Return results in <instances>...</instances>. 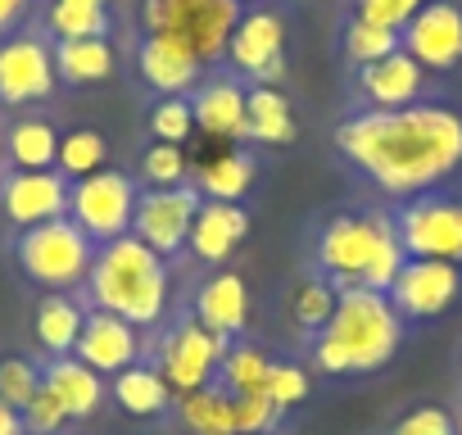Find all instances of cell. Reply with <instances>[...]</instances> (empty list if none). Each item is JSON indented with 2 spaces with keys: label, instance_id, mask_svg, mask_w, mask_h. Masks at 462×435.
I'll return each mask as SVG.
<instances>
[{
  "label": "cell",
  "instance_id": "35",
  "mask_svg": "<svg viewBox=\"0 0 462 435\" xmlns=\"http://www.w3.org/2000/svg\"><path fill=\"white\" fill-rule=\"evenodd\" d=\"M150 132H154V141H163V145H186L190 132H195V109H190V100H186V96H163V100L154 105V114H150Z\"/></svg>",
  "mask_w": 462,
  "mask_h": 435
},
{
  "label": "cell",
  "instance_id": "16",
  "mask_svg": "<svg viewBox=\"0 0 462 435\" xmlns=\"http://www.w3.org/2000/svg\"><path fill=\"white\" fill-rule=\"evenodd\" d=\"M73 354H78L87 367H96L100 376H118L123 367H132V363L141 358V336H136V327L123 322L118 313L91 309Z\"/></svg>",
  "mask_w": 462,
  "mask_h": 435
},
{
  "label": "cell",
  "instance_id": "38",
  "mask_svg": "<svg viewBox=\"0 0 462 435\" xmlns=\"http://www.w3.org/2000/svg\"><path fill=\"white\" fill-rule=\"evenodd\" d=\"M421 5H426V0H354V19L390 28V32H403L417 19Z\"/></svg>",
  "mask_w": 462,
  "mask_h": 435
},
{
  "label": "cell",
  "instance_id": "32",
  "mask_svg": "<svg viewBox=\"0 0 462 435\" xmlns=\"http://www.w3.org/2000/svg\"><path fill=\"white\" fill-rule=\"evenodd\" d=\"M105 159H109V145H105V136H100L96 127H78V132L60 136V159H55V168H60L64 177L82 181V177H91V172H105Z\"/></svg>",
  "mask_w": 462,
  "mask_h": 435
},
{
  "label": "cell",
  "instance_id": "17",
  "mask_svg": "<svg viewBox=\"0 0 462 435\" xmlns=\"http://www.w3.org/2000/svg\"><path fill=\"white\" fill-rule=\"evenodd\" d=\"M136 69H141V82L154 87L159 96H186L190 87H199V69L204 64L181 42L145 32L141 46H136Z\"/></svg>",
  "mask_w": 462,
  "mask_h": 435
},
{
  "label": "cell",
  "instance_id": "30",
  "mask_svg": "<svg viewBox=\"0 0 462 435\" xmlns=\"http://www.w3.org/2000/svg\"><path fill=\"white\" fill-rule=\"evenodd\" d=\"M181 403V426L190 435H236V417H231V394L217 385L190 390L177 399Z\"/></svg>",
  "mask_w": 462,
  "mask_h": 435
},
{
  "label": "cell",
  "instance_id": "27",
  "mask_svg": "<svg viewBox=\"0 0 462 435\" xmlns=\"http://www.w3.org/2000/svg\"><path fill=\"white\" fill-rule=\"evenodd\" d=\"M114 399L123 412L132 417H159L168 403H172V390L168 381L159 376V367H145V363H132L114 376Z\"/></svg>",
  "mask_w": 462,
  "mask_h": 435
},
{
  "label": "cell",
  "instance_id": "9",
  "mask_svg": "<svg viewBox=\"0 0 462 435\" xmlns=\"http://www.w3.org/2000/svg\"><path fill=\"white\" fill-rule=\"evenodd\" d=\"M226 349H231L226 336H213L208 327H199L195 318H186V322H177L159 340V376L168 381L172 394L204 390V385H213L217 363L226 358Z\"/></svg>",
  "mask_w": 462,
  "mask_h": 435
},
{
  "label": "cell",
  "instance_id": "1",
  "mask_svg": "<svg viewBox=\"0 0 462 435\" xmlns=\"http://www.w3.org/2000/svg\"><path fill=\"white\" fill-rule=\"evenodd\" d=\"M336 145L385 195L412 199L462 163V114L426 100L408 109H363L336 127Z\"/></svg>",
  "mask_w": 462,
  "mask_h": 435
},
{
  "label": "cell",
  "instance_id": "40",
  "mask_svg": "<svg viewBox=\"0 0 462 435\" xmlns=\"http://www.w3.org/2000/svg\"><path fill=\"white\" fill-rule=\"evenodd\" d=\"M231 417H236V435H268L282 408L268 394H241V399H231Z\"/></svg>",
  "mask_w": 462,
  "mask_h": 435
},
{
  "label": "cell",
  "instance_id": "11",
  "mask_svg": "<svg viewBox=\"0 0 462 435\" xmlns=\"http://www.w3.org/2000/svg\"><path fill=\"white\" fill-rule=\"evenodd\" d=\"M69 195H73V181L60 168H32V172L14 168L0 181V208H5V218L19 232L69 218Z\"/></svg>",
  "mask_w": 462,
  "mask_h": 435
},
{
  "label": "cell",
  "instance_id": "29",
  "mask_svg": "<svg viewBox=\"0 0 462 435\" xmlns=\"http://www.w3.org/2000/svg\"><path fill=\"white\" fill-rule=\"evenodd\" d=\"M5 154L19 172H32V168H55L60 159V136L46 118H19L5 136Z\"/></svg>",
  "mask_w": 462,
  "mask_h": 435
},
{
  "label": "cell",
  "instance_id": "41",
  "mask_svg": "<svg viewBox=\"0 0 462 435\" xmlns=\"http://www.w3.org/2000/svg\"><path fill=\"white\" fill-rule=\"evenodd\" d=\"M268 399L286 412L295 403L309 399V372L295 367V363H273V376H268Z\"/></svg>",
  "mask_w": 462,
  "mask_h": 435
},
{
  "label": "cell",
  "instance_id": "33",
  "mask_svg": "<svg viewBox=\"0 0 462 435\" xmlns=\"http://www.w3.org/2000/svg\"><path fill=\"white\" fill-rule=\"evenodd\" d=\"M394 51H403L399 32L376 28V23H363V19H349L345 23V55H349L354 69H367V64H376V60H385Z\"/></svg>",
  "mask_w": 462,
  "mask_h": 435
},
{
  "label": "cell",
  "instance_id": "18",
  "mask_svg": "<svg viewBox=\"0 0 462 435\" xmlns=\"http://www.w3.org/2000/svg\"><path fill=\"white\" fill-rule=\"evenodd\" d=\"M250 236V213L241 204H222V199H204L195 223H190V241L186 250L204 264H222L231 259V250H236L241 241Z\"/></svg>",
  "mask_w": 462,
  "mask_h": 435
},
{
  "label": "cell",
  "instance_id": "28",
  "mask_svg": "<svg viewBox=\"0 0 462 435\" xmlns=\"http://www.w3.org/2000/svg\"><path fill=\"white\" fill-rule=\"evenodd\" d=\"M268 376H273V358L254 345H231L226 358L217 363V390H226L231 399L268 394Z\"/></svg>",
  "mask_w": 462,
  "mask_h": 435
},
{
  "label": "cell",
  "instance_id": "45",
  "mask_svg": "<svg viewBox=\"0 0 462 435\" xmlns=\"http://www.w3.org/2000/svg\"><path fill=\"white\" fill-rule=\"evenodd\" d=\"M91 5H109V0H91Z\"/></svg>",
  "mask_w": 462,
  "mask_h": 435
},
{
  "label": "cell",
  "instance_id": "8",
  "mask_svg": "<svg viewBox=\"0 0 462 435\" xmlns=\"http://www.w3.org/2000/svg\"><path fill=\"white\" fill-rule=\"evenodd\" d=\"M399 245L408 259H439V264H462V199L453 195H412L399 213Z\"/></svg>",
  "mask_w": 462,
  "mask_h": 435
},
{
  "label": "cell",
  "instance_id": "31",
  "mask_svg": "<svg viewBox=\"0 0 462 435\" xmlns=\"http://www.w3.org/2000/svg\"><path fill=\"white\" fill-rule=\"evenodd\" d=\"M46 23L60 42L105 37L109 32V5H91V0H51Z\"/></svg>",
  "mask_w": 462,
  "mask_h": 435
},
{
  "label": "cell",
  "instance_id": "5",
  "mask_svg": "<svg viewBox=\"0 0 462 435\" xmlns=\"http://www.w3.org/2000/svg\"><path fill=\"white\" fill-rule=\"evenodd\" d=\"M241 14V0H141L145 32L181 42L199 64H217L226 55Z\"/></svg>",
  "mask_w": 462,
  "mask_h": 435
},
{
  "label": "cell",
  "instance_id": "20",
  "mask_svg": "<svg viewBox=\"0 0 462 435\" xmlns=\"http://www.w3.org/2000/svg\"><path fill=\"white\" fill-rule=\"evenodd\" d=\"M250 318V291L241 273H213L199 291H195V322L208 327L213 336H241Z\"/></svg>",
  "mask_w": 462,
  "mask_h": 435
},
{
  "label": "cell",
  "instance_id": "39",
  "mask_svg": "<svg viewBox=\"0 0 462 435\" xmlns=\"http://www.w3.org/2000/svg\"><path fill=\"white\" fill-rule=\"evenodd\" d=\"M19 417H23V435H60V430L73 421V417H69V408H64L46 385L37 390V399H32Z\"/></svg>",
  "mask_w": 462,
  "mask_h": 435
},
{
  "label": "cell",
  "instance_id": "24",
  "mask_svg": "<svg viewBox=\"0 0 462 435\" xmlns=\"http://www.w3.org/2000/svg\"><path fill=\"white\" fill-rule=\"evenodd\" d=\"M87 327V309L64 295V291H51L42 304H37V345L51 354V358H64L78 349V336Z\"/></svg>",
  "mask_w": 462,
  "mask_h": 435
},
{
  "label": "cell",
  "instance_id": "36",
  "mask_svg": "<svg viewBox=\"0 0 462 435\" xmlns=\"http://www.w3.org/2000/svg\"><path fill=\"white\" fill-rule=\"evenodd\" d=\"M42 390V367L28 358H5L0 363V399H5L14 412H23Z\"/></svg>",
  "mask_w": 462,
  "mask_h": 435
},
{
  "label": "cell",
  "instance_id": "26",
  "mask_svg": "<svg viewBox=\"0 0 462 435\" xmlns=\"http://www.w3.org/2000/svg\"><path fill=\"white\" fill-rule=\"evenodd\" d=\"M259 177V163L250 150H222L217 159H208L199 168V195L204 199H222V204H241V195L254 186Z\"/></svg>",
  "mask_w": 462,
  "mask_h": 435
},
{
  "label": "cell",
  "instance_id": "4",
  "mask_svg": "<svg viewBox=\"0 0 462 435\" xmlns=\"http://www.w3.org/2000/svg\"><path fill=\"white\" fill-rule=\"evenodd\" d=\"M87 300L91 309L118 313L132 327H154L168 309V264L136 236H118L96 250V264L87 273Z\"/></svg>",
  "mask_w": 462,
  "mask_h": 435
},
{
  "label": "cell",
  "instance_id": "19",
  "mask_svg": "<svg viewBox=\"0 0 462 435\" xmlns=\"http://www.w3.org/2000/svg\"><path fill=\"white\" fill-rule=\"evenodd\" d=\"M421 82H426V69L408 51H394V55L358 69V87H363L372 109H408V105H417L421 100Z\"/></svg>",
  "mask_w": 462,
  "mask_h": 435
},
{
  "label": "cell",
  "instance_id": "14",
  "mask_svg": "<svg viewBox=\"0 0 462 435\" xmlns=\"http://www.w3.org/2000/svg\"><path fill=\"white\" fill-rule=\"evenodd\" d=\"M399 42L421 69L448 73L462 64V10L453 0H426L417 19L399 32Z\"/></svg>",
  "mask_w": 462,
  "mask_h": 435
},
{
  "label": "cell",
  "instance_id": "6",
  "mask_svg": "<svg viewBox=\"0 0 462 435\" xmlns=\"http://www.w3.org/2000/svg\"><path fill=\"white\" fill-rule=\"evenodd\" d=\"M14 264L42 291H73V286H87L96 245L82 236V227H73V218H55V223L19 232Z\"/></svg>",
  "mask_w": 462,
  "mask_h": 435
},
{
  "label": "cell",
  "instance_id": "21",
  "mask_svg": "<svg viewBox=\"0 0 462 435\" xmlns=\"http://www.w3.org/2000/svg\"><path fill=\"white\" fill-rule=\"evenodd\" d=\"M245 87L236 78H208L199 82V91L190 96V109H195V127L204 136H222V141H236L245 136Z\"/></svg>",
  "mask_w": 462,
  "mask_h": 435
},
{
  "label": "cell",
  "instance_id": "37",
  "mask_svg": "<svg viewBox=\"0 0 462 435\" xmlns=\"http://www.w3.org/2000/svg\"><path fill=\"white\" fill-rule=\"evenodd\" d=\"M141 177H145V190H163V186H181L186 181V150L181 145H150L145 159H141Z\"/></svg>",
  "mask_w": 462,
  "mask_h": 435
},
{
  "label": "cell",
  "instance_id": "3",
  "mask_svg": "<svg viewBox=\"0 0 462 435\" xmlns=\"http://www.w3.org/2000/svg\"><path fill=\"white\" fill-rule=\"evenodd\" d=\"M403 259L399 227L381 208L336 213L318 236V277L336 291H390Z\"/></svg>",
  "mask_w": 462,
  "mask_h": 435
},
{
  "label": "cell",
  "instance_id": "25",
  "mask_svg": "<svg viewBox=\"0 0 462 435\" xmlns=\"http://www.w3.org/2000/svg\"><path fill=\"white\" fill-rule=\"evenodd\" d=\"M295 114L291 100L277 87H254L245 96V136L259 145H291L295 141Z\"/></svg>",
  "mask_w": 462,
  "mask_h": 435
},
{
  "label": "cell",
  "instance_id": "42",
  "mask_svg": "<svg viewBox=\"0 0 462 435\" xmlns=\"http://www.w3.org/2000/svg\"><path fill=\"white\" fill-rule=\"evenodd\" d=\"M390 435H457V426H453V417H448L444 408L421 403V408L403 412V417L394 421V430H390Z\"/></svg>",
  "mask_w": 462,
  "mask_h": 435
},
{
  "label": "cell",
  "instance_id": "2",
  "mask_svg": "<svg viewBox=\"0 0 462 435\" xmlns=\"http://www.w3.org/2000/svg\"><path fill=\"white\" fill-rule=\"evenodd\" d=\"M403 345V318L385 291H340L331 322L313 336V363L327 376L381 372Z\"/></svg>",
  "mask_w": 462,
  "mask_h": 435
},
{
  "label": "cell",
  "instance_id": "7",
  "mask_svg": "<svg viewBox=\"0 0 462 435\" xmlns=\"http://www.w3.org/2000/svg\"><path fill=\"white\" fill-rule=\"evenodd\" d=\"M136 181L127 172H91L82 181H73L69 195V218L73 227H82V236L91 245H109L118 236H132V218H136Z\"/></svg>",
  "mask_w": 462,
  "mask_h": 435
},
{
  "label": "cell",
  "instance_id": "34",
  "mask_svg": "<svg viewBox=\"0 0 462 435\" xmlns=\"http://www.w3.org/2000/svg\"><path fill=\"white\" fill-rule=\"evenodd\" d=\"M336 304H340V291L327 282V277H309L300 291H295V304H291V318L309 331V336H318L327 322H331V313H336Z\"/></svg>",
  "mask_w": 462,
  "mask_h": 435
},
{
  "label": "cell",
  "instance_id": "23",
  "mask_svg": "<svg viewBox=\"0 0 462 435\" xmlns=\"http://www.w3.org/2000/svg\"><path fill=\"white\" fill-rule=\"evenodd\" d=\"M55 78H64L69 87H96L109 82L118 69V55L105 37H82V42H55Z\"/></svg>",
  "mask_w": 462,
  "mask_h": 435
},
{
  "label": "cell",
  "instance_id": "43",
  "mask_svg": "<svg viewBox=\"0 0 462 435\" xmlns=\"http://www.w3.org/2000/svg\"><path fill=\"white\" fill-rule=\"evenodd\" d=\"M23 14H28V0H0V37H10Z\"/></svg>",
  "mask_w": 462,
  "mask_h": 435
},
{
  "label": "cell",
  "instance_id": "10",
  "mask_svg": "<svg viewBox=\"0 0 462 435\" xmlns=\"http://www.w3.org/2000/svg\"><path fill=\"white\" fill-rule=\"evenodd\" d=\"M199 204H204V195L190 181L163 186V190H141L136 218H132V236L141 245H150L159 259L181 255V245L190 241V223H195Z\"/></svg>",
  "mask_w": 462,
  "mask_h": 435
},
{
  "label": "cell",
  "instance_id": "22",
  "mask_svg": "<svg viewBox=\"0 0 462 435\" xmlns=\"http://www.w3.org/2000/svg\"><path fill=\"white\" fill-rule=\"evenodd\" d=\"M42 385L69 408V417H91L105 403V376L96 367H87L78 354L51 358L42 367Z\"/></svg>",
  "mask_w": 462,
  "mask_h": 435
},
{
  "label": "cell",
  "instance_id": "44",
  "mask_svg": "<svg viewBox=\"0 0 462 435\" xmlns=\"http://www.w3.org/2000/svg\"><path fill=\"white\" fill-rule=\"evenodd\" d=\"M0 435H23V417L0 399Z\"/></svg>",
  "mask_w": 462,
  "mask_h": 435
},
{
  "label": "cell",
  "instance_id": "15",
  "mask_svg": "<svg viewBox=\"0 0 462 435\" xmlns=\"http://www.w3.org/2000/svg\"><path fill=\"white\" fill-rule=\"evenodd\" d=\"M55 55L42 37L0 42V105H37L55 91Z\"/></svg>",
  "mask_w": 462,
  "mask_h": 435
},
{
  "label": "cell",
  "instance_id": "13",
  "mask_svg": "<svg viewBox=\"0 0 462 435\" xmlns=\"http://www.w3.org/2000/svg\"><path fill=\"white\" fill-rule=\"evenodd\" d=\"M462 291V273L457 264H439V259H403L394 286L385 291L390 304L399 309V318H439Z\"/></svg>",
  "mask_w": 462,
  "mask_h": 435
},
{
  "label": "cell",
  "instance_id": "12",
  "mask_svg": "<svg viewBox=\"0 0 462 435\" xmlns=\"http://www.w3.org/2000/svg\"><path fill=\"white\" fill-rule=\"evenodd\" d=\"M226 60L250 73L259 87H277L286 78V23L277 10H245L231 32Z\"/></svg>",
  "mask_w": 462,
  "mask_h": 435
}]
</instances>
